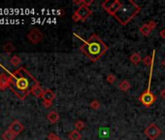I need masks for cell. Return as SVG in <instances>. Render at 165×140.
<instances>
[{
  "label": "cell",
  "instance_id": "20",
  "mask_svg": "<svg viewBox=\"0 0 165 140\" xmlns=\"http://www.w3.org/2000/svg\"><path fill=\"white\" fill-rule=\"evenodd\" d=\"M4 51H5L6 53H8V54H11V53H13V51H15L16 50V48H15V46L12 44V43H7V44H5L4 45Z\"/></svg>",
  "mask_w": 165,
  "mask_h": 140
},
{
  "label": "cell",
  "instance_id": "21",
  "mask_svg": "<svg viewBox=\"0 0 165 140\" xmlns=\"http://www.w3.org/2000/svg\"><path fill=\"white\" fill-rule=\"evenodd\" d=\"M93 1L92 0H90V1H85V0H74L73 3L74 4H77V5H79V6H82V5H85V6H89L90 4H91Z\"/></svg>",
  "mask_w": 165,
  "mask_h": 140
},
{
  "label": "cell",
  "instance_id": "27",
  "mask_svg": "<svg viewBox=\"0 0 165 140\" xmlns=\"http://www.w3.org/2000/svg\"><path fill=\"white\" fill-rule=\"evenodd\" d=\"M48 137H49V139H50V140H62L61 138H59V137H58L57 135L54 134V133H50V134H49V136H48Z\"/></svg>",
  "mask_w": 165,
  "mask_h": 140
},
{
  "label": "cell",
  "instance_id": "24",
  "mask_svg": "<svg viewBox=\"0 0 165 140\" xmlns=\"http://www.w3.org/2000/svg\"><path fill=\"white\" fill-rule=\"evenodd\" d=\"M90 107H91V109H94V110H98L100 107V103L98 100H92L91 103H90Z\"/></svg>",
  "mask_w": 165,
  "mask_h": 140
},
{
  "label": "cell",
  "instance_id": "31",
  "mask_svg": "<svg viewBox=\"0 0 165 140\" xmlns=\"http://www.w3.org/2000/svg\"><path fill=\"white\" fill-rule=\"evenodd\" d=\"M162 65H163V66H164V67H165V60H164L162 61Z\"/></svg>",
  "mask_w": 165,
  "mask_h": 140
},
{
  "label": "cell",
  "instance_id": "9",
  "mask_svg": "<svg viewBox=\"0 0 165 140\" xmlns=\"http://www.w3.org/2000/svg\"><path fill=\"white\" fill-rule=\"evenodd\" d=\"M9 130H11L12 131H13L16 135H18V134L21 133L23 130H25V127H23V124L21 122H19L18 120H15L14 122L11 124Z\"/></svg>",
  "mask_w": 165,
  "mask_h": 140
},
{
  "label": "cell",
  "instance_id": "1",
  "mask_svg": "<svg viewBox=\"0 0 165 140\" xmlns=\"http://www.w3.org/2000/svg\"><path fill=\"white\" fill-rule=\"evenodd\" d=\"M37 84H39L37 80L25 67L18 68L11 75L10 89L21 99H25Z\"/></svg>",
  "mask_w": 165,
  "mask_h": 140
},
{
  "label": "cell",
  "instance_id": "10",
  "mask_svg": "<svg viewBox=\"0 0 165 140\" xmlns=\"http://www.w3.org/2000/svg\"><path fill=\"white\" fill-rule=\"evenodd\" d=\"M11 84V77H9L6 73L0 74V89H5L10 88Z\"/></svg>",
  "mask_w": 165,
  "mask_h": 140
},
{
  "label": "cell",
  "instance_id": "14",
  "mask_svg": "<svg viewBox=\"0 0 165 140\" xmlns=\"http://www.w3.org/2000/svg\"><path fill=\"white\" fill-rule=\"evenodd\" d=\"M129 60H130V61L132 62L133 64H135V65H138L141 60H142V58H141V56H140V54L138 53H133L130 57H129Z\"/></svg>",
  "mask_w": 165,
  "mask_h": 140
},
{
  "label": "cell",
  "instance_id": "26",
  "mask_svg": "<svg viewBox=\"0 0 165 140\" xmlns=\"http://www.w3.org/2000/svg\"><path fill=\"white\" fill-rule=\"evenodd\" d=\"M148 25L151 27V29H152V30H154V29L155 28V27L158 26V23H156L155 21H151V22H148Z\"/></svg>",
  "mask_w": 165,
  "mask_h": 140
},
{
  "label": "cell",
  "instance_id": "29",
  "mask_svg": "<svg viewBox=\"0 0 165 140\" xmlns=\"http://www.w3.org/2000/svg\"><path fill=\"white\" fill-rule=\"evenodd\" d=\"M159 36L161 37L162 39H165V29L160 30V32H159Z\"/></svg>",
  "mask_w": 165,
  "mask_h": 140
},
{
  "label": "cell",
  "instance_id": "19",
  "mask_svg": "<svg viewBox=\"0 0 165 140\" xmlns=\"http://www.w3.org/2000/svg\"><path fill=\"white\" fill-rule=\"evenodd\" d=\"M16 136H17V135H16L11 130H9V128H8V130H6L2 134V138L4 140H14V138L16 137Z\"/></svg>",
  "mask_w": 165,
  "mask_h": 140
},
{
  "label": "cell",
  "instance_id": "25",
  "mask_svg": "<svg viewBox=\"0 0 165 140\" xmlns=\"http://www.w3.org/2000/svg\"><path fill=\"white\" fill-rule=\"evenodd\" d=\"M116 81V76L113 75V74H109V75L107 76V82L109 84H114Z\"/></svg>",
  "mask_w": 165,
  "mask_h": 140
},
{
  "label": "cell",
  "instance_id": "11",
  "mask_svg": "<svg viewBox=\"0 0 165 140\" xmlns=\"http://www.w3.org/2000/svg\"><path fill=\"white\" fill-rule=\"evenodd\" d=\"M42 98L44 101H53L54 98H56V93H54L52 89H45L44 95H43Z\"/></svg>",
  "mask_w": 165,
  "mask_h": 140
},
{
  "label": "cell",
  "instance_id": "15",
  "mask_svg": "<svg viewBox=\"0 0 165 140\" xmlns=\"http://www.w3.org/2000/svg\"><path fill=\"white\" fill-rule=\"evenodd\" d=\"M155 51H154V54H152V56H147V57H144L143 62H144L145 65H146V66H150V67H151V65L154 64V62H155Z\"/></svg>",
  "mask_w": 165,
  "mask_h": 140
},
{
  "label": "cell",
  "instance_id": "17",
  "mask_svg": "<svg viewBox=\"0 0 165 140\" xmlns=\"http://www.w3.org/2000/svg\"><path fill=\"white\" fill-rule=\"evenodd\" d=\"M140 32H141V34H143L144 36H149V35L151 34V32H152V29H151V27L148 25V23H145V25H143L142 26L140 27Z\"/></svg>",
  "mask_w": 165,
  "mask_h": 140
},
{
  "label": "cell",
  "instance_id": "16",
  "mask_svg": "<svg viewBox=\"0 0 165 140\" xmlns=\"http://www.w3.org/2000/svg\"><path fill=\"white\" fill-rule=\"evenodd\" d=\"M68 137H69L70 140H81V138H82V134L80 133L79 130H72V131L68 134Z\"/></svg>",
  "mask_w": 165,
  "mask_h": 140
},
{
  "label": "cell",
  "instance_id": "13",
  "mask_svg": "<svg viewBox=\"0 0 165 140\" xmlns=\"http://www.w3.org/2000/svg\"><path fill=\"white\" fill-rule=\"evenodd\" d=\"M47 118H48V120L52 124H56L58 122V120H59V115H58V113L56 111H51L48 114V116H47Z\"/></svg>",
  "mask_w": 165,
  "mask_h": 140
},
{
  "label": "cell",
  "instance_id": "7",
  "mask_svg": "<svg viewBox=\"0 0 165 140\" xmlns=\"http://www.w3.org/2000/svg\"><path fill=\"white\" fill-rule=\"evenodd\" d=\"M145 135L150 139V140H155L158 136L161 134V130L160 128L156 126L155 124H151L146 130H145Z\"/></svg>",
  "mask_w": 165,
  "mask_h": 140
},
{
  "label": "cell",
  "instance_id": "2",
  "mask_svg": "<svg viewBox=\"0 0 165 140\" xmlns=\"http://www.w3.org/2000/svg\"><path fill=\"white\" fill-rule=\"evenodd\" d=\"M74 36L84 42V44L80 47V50L93 62L99 60L108 51V46L96 34H92L88 40H85L77 33H74Z\"/></svg>",
  "mask_w": 165,
  "mask_h": 140
},
{
  "label": "cell",
  "instance_id": "28",
  "mask_svg": "<svg viewBox=\"0 0 165 140\" xmlns=\"http://www.w3.org/2000/svg\"><path fill=\"white\" fill-rule=\"evenodd\" d=\"M43 105H44L45 107H51L53 105V101H43Z\"/></svg>",
  "mask_w": 165,
  "mask_h": 140
},
{
  "label": "cell",
  "instance_id": "23",
  "mask_svg": "<svg viewBox=\"0 0 165 140\" xmlns=\"http://www.w3.org/2000/svg\"><path fill=\"white\" fill-rule=\"evenodd\" d=\"M10 62H11L12 65L18 66V65H19V63H21V58H19L18 56H13V57L10 60Z\"/></svg>",
  "mask_w": 165,
  "mask_h": 140
},
{
  "label": "cell",
  "instance_id": "18",
  "mask_svg": "<svg viewBox=\"0 0 165 140\" xmlns=\"http://www.w3.org/2000/svg\"><path fill=\"white\" fill-rule=\"evenodd\" d=\"M119 88L120 91H123V92H127L129 89L131 88V85L130 83L127 81V80H123L120 82V83L119 84Z\"/></svg>",
  "mask_w": 165,
  "mask_h": 140
},
{
  "label": "cell",
  "instance_id": "30",
  "mask_svg": "<svg viewBox=\"0 0 165 140\" xmlns=\"http://www.w3.org/2000/svg\"><path fill=\"white\" fill-rule=\"evenodd\" d=\"M160 95H161L162 98H164V99H165V89H163L162 91L160 92Z\"/></svg>",
  "mask_w": 165,
  "mask_h": 140
},
{
  "label": "cell",
  "instance_id": "5",
  "mask_svg": "<svg viewBox=\"0 0 165 140\" xmlns=\"http://www.w3.org/2000/svg\"><path fill=\"white\" fill-rule=\"evenodd\" d=\"M123 5V2H120V0H115V1H110V0H106V1L101 3L102 8L107 12L108 14L111 16H115V14L120 10V8Z\"/></svg>",
  "mask_w": 165,
  "mask_h": 140
},
{
  "label": "cell",
  "instance_id": "8",
  "mask_svg": "<svg viewBox=\"0 0 165 140\" xmlns=\"http://www.w3.org/2000/svg\"><path fill=\"white\" fill-rule=\"evenodd\" d=\"M43 37H44V36H43L42 32L39 29H37V28L31 29L29 31V33L27 34V38H28V40L31 43H33V44H37V43L42 41Z\"/></svg>",
  "mask_w": 165,
  "mask_h": 140
},
{
  "label": "cell",
  "instance_id": "3",
  "mask_svg": "<svg viewBox=\"0 0 165 140\" xmlns=\"http://www.w3.org/2000/svg\"><path fill=\"white\" fill-rule=\"evenodd\" d=\"M141 11V7L133 0H126L114 16L121 25H126L131 19Z\"/></svg>",
  "mask_w": 165,
  "mask_h": 140
},
{
  "label": "cell",
  "instance_id": "4",
  "mask_svg": "<svg viewBox=\"0 0 165 140\" xmlns=\"http://www.w3.org/2000/svg\"><path fill=\"white\" fill-rule=\"evenodd\" d=\"M91 14H92V11L90 10V8L88 6L82 5V6L78 7L77 10L74 12L72 19H73V21H75V22L85 21Z\"/></svg>",
  "mask_w": 165,
  "mask_h": 140
},
{
  "label": "cell",
  "instance_id": "12",
  "mask_svg": "<svg viewBox=\"0 0 165 140\" xmlns=\"http://www.w3.org/2000/svg\"><path fill=\"white\" fill-rule=\"evenodd\" d=\"M44 92L45 91L40 87V85L37 84V85H35L32 89H31L30 93H32V95L34 96H36V97H42L43 95H44Z\"/></svg>",
  "mask_w": 165,
  "mask_h": 140
},
{
  "label": "cell",
  "instance_id": "6",
  "mask_svg": "<svg viewBox=\"0 0 165 140\" xmlns=\"http://www.w3.org/2000/svg\"><path fill=\"white\" fill-rule=\"evenodd\" d=\"M139 100L144 106L150 107L156 101V96L152 93L151 89H147V91L144 92L142 95L139 96Z\"/></svg>",
  "mask_w": 165,
  "mask_h": 140
},
{
  "label": "cell",
  "instance_id": "22",
  "mask_svg": "<svg viewBox=\"0 0 165 140\" xmlns=\"http://www.w3.org/2000/svg\"><path fill=\"white\" fill-rule=\"evenodd\" d=\"M85 127V124L82 122V121L79 120V121H77V122L75 123V128L77 130H84V128Z\"/></svg>",
  "mask_w": 165,
  "mask_h": 140
}]
</instances>
